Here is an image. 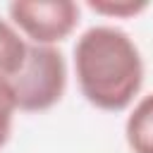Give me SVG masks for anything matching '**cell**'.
I'll use <instances>...</instances> for the list:
<instances>
[{"instance_id":"1","label":"cell","mask_w":153,"mask_h":153,"mask_svg":"<svg viewBox=\"0 0 153 153\" xmlns=\"http://www.w3.org/2000/svg\"><path fill=\"white\" fill-rule=\"evenodd\" d=\"M74 72L81 96L105 112L131 105L143 84V60L136 43L115 26H91L74 45Z\"/></svg>"},{"instance_id":"2","label":"cell","mask_w":153,"mask_h":153,"mask_svg":"<svg viewBox=\"0 0 153 153\" xmlns=\"http://www.w3.org/2000/svg\"><path fill=\"white\" fill-rule=\"evenodd\" d=\"M12 84L17 108L24 112H43L60 103L67 88L65 55L53 45H29L24 67L7 79Z\"/></svg>"},{"instance_id":"3","label":"cell","mask_w":153,"mask_h":153,"mask_svg":"<svg viewBox=\"0 0 153 153\" xmlns=\"http://www.w3.org/2000/svg\"><path fill=\"white\" fill-rule=\"evenodd\" d=\"M7 10L14 26L33 45L60 43L79 24V5L72 0H17Z\"/></svg>"},{"instance_id":"4","label":"cell","mask_w":153,"mask_h":153,"mask_svg":"<svg viewBox=\"0 0 153 153\" xmlns=\"http://www.w3.org/2000/svg\"><path fill=\"white\" fill-rule=\"evenodd\" d=\"M124 136L134 153H153V93L134 105L124 124Z\"/></svg>"},{"instance_id":"5","label":"cell","mask_w":153,"mask_h":153,"mask_svg":"<svg viewBox=\"0 0 153 153\" xmlns=\"http://www.w3.org/2000/svg\"><path fill=\"white\" fill-rule=\"evenodd\" d=\"M26 53H29V43L19 36V31L0 19V76L12 79L26 62Z\"/></svg>"},{"instance_id":"6","label":"cell","mask_w":153,"mask_h":153,"mask_svg":"<svg viewBox=\"0 0 153 153\" xmlns=\"http://www.w3.org/2000/svg\"><path fill=\"white\" fill-rule=\"evenodd\" d=\"M17 98L12 91V84L0 76V148L7 143L10 134H12V122H14V112H17Z\"/></svg>"},{"instance_id":"7","label":"cell","mask_w":153,"mask_h":153,"mask_svg":"<svg viewBox=\"0 0 153 153\" xmlns=\"http://www.w3.org/2000/svg\"><path fill=\"white\" fill-rule=\"evenodd\" d=\"M88 7L98 14H108V17H134L139 12H143L148 7V2H131V0H124V2H112V0H91Z\"/></svg>"}]
</instances>
